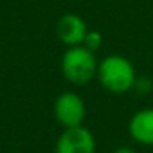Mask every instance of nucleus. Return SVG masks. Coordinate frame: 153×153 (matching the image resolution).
<instances>
[{
	"label": "nucleus",
	"mask_w": 153,
	"mask_h": 153,
	"mask_svg": "<svg viewBox=\"0 0 153 153\" xmlns=\"http://www.w3.org/2000/svg\"><path fill=\"white\" fill-rule=\"evenodd\" d=\"M96 138L86 127L77 125L64 128L56 142V153H94Z\"/></svg>",
	"instance_id": "nucleus-4"
},
{
	"label": "nucleus",
	"mask_w": 153,
	"mask_h": 153,
	"mask_svg": "<svg viewBox=\"0 0 153 153\" xmlns=\"http://www.w3.org/2000/svg\"><path fill=\"white\" fill-rule=\"evenodd\" d=\"M61 71L73 84H87L97 74V61L94 51L82 46H71L61 59Z\"/></svg>",
	"instance_id": "nucleus-2"
},
{
	"label": "nucleus",
	"mask_w": 153,
	"mask_h": 153,
	"mask_svg": "<svg viewBox=\"0 0 153 153\" xmlns=\"http://www.w3.org/2000/svg\"><path fill=\"white\" fill-rule=\"evenodd\" d=\"M84 46L89 48L91 51H96L100 46V35L96 31H87L86 40H84Z\"/></svg>",
	"instance_id": "nucleus-7"
},
{
	"label": "nucleus",
	"mask_w": 153,
	"mask_h": 153,
	"mask_svg": "<svg viewBox=\"0 0 153 153\" xmlns=\"http://www.w3.org/2000/svg\"><path fill=\"white\" fill-rule=\"evenodd\" d=\"M114 153H137L133 148H130V146H120V148H117Z\"/></svg>",
	"instance_id": "nucleus-8"
},
{
	"label": "nucleus",
	"mask_w": 153,
	"mask_h": 153,
	"mask_svg": "<svg viewBox=\"0 0 153 153\" xmlns=\"http://www.w3.org/2000/svg\"><path fill=\"white\" fill-rule=\"evenodd\" d=\"M54 117L64 127H77L82 125L84 115H86V105L84 100L74 92H63L54 100Z\"/></svg>",
	"instance_id": "nucleus-3"
},
{
	"label": "nucleus",
	"mask_w": 153,
	"mask_h": 153,
	"mask_svg": "<svg viewBox=\"0 0 153 153\" xmlns=\"http://www.w3.org/2000/svg\"><path fill=\"white\" fill-rule=\"evenodd\" d=\"M130 135L142 145H153V109H143L130 120Z\"/></svg>",
	"instance_id": "nucleus-6"
},
{
	"label": "nucleus",
	"mask_w": 153,
	"mask_h": 153,
	"mask_svg": "<svg viewBox=\"0 0 153 153\" xmlns=\"http://www.w3.org/2000/svg\"><path fill=\"white\" fill-rule=\"evenodd\" d=\"M56 35L64 45L68 46H79L84 43L87 35V25L79 15L66 13L58 20Z\"/></svg>",
	"instance_id": "nucleus-5"
},
{
	"label": "nucleus",
	"mask_w": 153,
	"mask_h": 153,
	"mask_svg": "<svg viewBox=\"0 0 153 153\" xmlns=\"http://www.w3.org/2000/svg\"><path fill=\"white\" fill-rule=\"evenodd\" d=\"M99 81L107 91L122 94L135 84V69L132 63L123 56L112 54L100 61L97 66Z\"/></svg>",
	"instance_id": "nucleus-1"
}]
</instances>
